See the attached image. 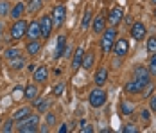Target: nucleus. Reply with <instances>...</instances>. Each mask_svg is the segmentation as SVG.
Wrapping results in <instances>:
<instances>
[{
  "instance_id": "40",
  "label": "nucleus",
  "mask_w": 156,
  "mask_h": 133,
  "mask_svg": "<svg viewBox=\"0 0 156 133\" xmlns=\"http://www.w3.org/2000/svg\"><path fill=\"white\" fill-rule=\"evenodd\" d=\"M70 52H72V49H70V47H66V49H65V52H63V56H66V58H68V56H70Z\"/></svg>"
},
{
  "instance_id": "29",
  "label": "nucleus",
  "mask_w": 156,
  "mask_h": 133,
  "mask_svg": "<svg viewBox=\"0 0 156 133\" xmlns=\"http://www.w3.org/2000/svg\"><path fill=\"white\" fill-rule=\"evenodd\" d=\"M147 52H156V36H151L149 40H147Z\"/></svg>"
},
{
  "instance_id": "39",
  "label": "nucleus",
  "mask_w": 156,
  "mask_h": 133,
  "mask_svg": "<svg viewBox=\"0 0 156 133\" xmlns=\"http://www.w3.org/2000/svg\"><path fill=\"white\" fill-rule=\"evenodd\" d=\"M22 94H23V90L20 88V87H18V88L15 90V95H16V99H22Z\"/></svg>"
},
{
  "instance_id": "14",
  "label": "nucleus",
  "mask_w": 156,
  "mask_h": 133,
  "mask_svg": "<svg viewBox=\"0 0 156 133\" xmlns=\"http://www.w3.org/2000/svg\"><path fill=\"white\" fill-rule=\"evenodd\" d=\"M47 79H48L47 67H38V68L34 70V81H36V83H45Z\"/></svg>"
},
{
  "instance_id": "42",
  "label": "nucleus",
  "mask_w": 156,
  "mask_h": 133,
  "mask_svg": "<svg viewBox=\"0 0 156 133\" xmlns=\"http://www.w3.org/2000/svg\"><path fill=\"white\" fill-rule=\"evenodd\" d=\"M27 68H29V72H34V70H36V65H32V63H31V65H29Z\"/></svg>"
},
{
  "instance_id": "37",
  "label": "nucleus",
  "mask_w": 156,
  "mask_h": 133,
  "mask_svg": "<svg viewBox=\"0 0 156 133\" xmlns=\"http://www.w3.org/2000/svg\"><path fill=\"white\" fill-rule=\"evenodd\" d=\"M149 108H151V112H154L156 113V94L151 97V101H149Z\"/></svg>"
},
{
  "instance_id": "17",
  "label": "nucleus",
  "mask_w": 156,
  "mask_h": 133,
  "mask_svg": "<svg viewBox=\"0 0 156 133\" xmlns=\"http://www.w3.org/2000/svg\"><path fill=\"white\" fill-rule=\"evenodd\" d=\"M83 58H84V50L79 47L77 50H76V54H74V61H72V70H77L79 67L83 65Z\"/></svg>"
},
{
  "instance_id": "45",
  "label": "nucleus",
  "mask_w": 156,
  "mask_h": 133,
  "mask_svg": "<svg viewBox=\"0 0 156 133\" xmlns=\"http://www.w3.org/2000/svg\"><path fill=\"white\" fill-rule=\"evenodd\" d=\"M151 2H153V4H154V6H156V0H151Z\"/></svg>"
},
{
  "instance_id": "30",
  "label": "nucleus",
  "mask_w": 156,
  "mask_h": 133,
  "mask_svg": "<svg viewBox=\"0 0 156 133\" xmlns=\"http://www.w3.org/2000/svg\"><path fill=\"white\" fill-rule=\"evenodd\" d=\"M22 67H23V58H22V56L11 61V68H13V70H20Z\"/></svg>"
},
{
  "instance_id": "20",
  "label": "nucleus",
  "mask_w": 156,
  "mask_h": 133,
  "mask_svg": "<svg viewBox=\"0 0 156 133\" xmlns=\"http://www.w3.org/2000/svg\"><path fill=\"white\" fill-rule=\"evenodd\" d=\"M92 11H86L84 15H83V20H81V31H86L90 25H92Z\"/></svg>"
},
{
  "instance_id": "38",
  "label": "nucleus",
  "mask_w": 156,
  "mask_h": 133,
  "mask_svg": "<svg viewBox=\"0 0 156 133\" xmlns=\"http://www.w3.org/2000/svg\"><path fill=\"white\" fill-rule=\"evenodd\" d=\"M54 120H56V117H54V113H48V115H47V122L50 124V126H52V124H54Z\"/></svg>"
},
{
  "instance_id": "24",
  "label": "nucleus",
  "mask_w": 156,
  "mask_h": 133,
  "mask_svg": "<svg viewBox=\"0 0 156 133\" xmlns=\"http://www.w3.org/2000/svg\"><path fill=\"white\" fill-rule=\"evenodd\" d=\"M133 110H135V106L131 103H127V101H122V103H120V113H122V115H131Z\"/></svg>"
},
{
  "instance_id": "10",
  "label": "nucleus",
  "mask_w": 156,
  "mask_h": 133,
  "mask_svg": "<svg viewBox=\"0 0 156 133\" xmlns=\"http://www.w3.org/2000/svg\"><path fill=\"white\" fill-rule=\"evenodd\" d=\"M145 32H147V29H145V25L142 22H136V24L131 25V36H133V40H144Z\"/></svg>"
},
{
  "instance_id": "27",
  "label": "nucleus",
  "mask_w": 156,
  "mask_h": 133,
  "mask_svg": "<svg viewBox=\"0 0 156 133\" xmlns=\"http://www.w3.org/2000/svg\"><path fill=\"white\" fill-rule=\"evenodd\" d=\"M20 56H22V54H20V50H18V49H7V50H5V58L9 59V61L20 58Z\"/></svg>"
},
{
  "instance_id": "31",
  "label": "nucleus",
  "mask_w": 156,
  "mask_h": 133,
  "mask_svg": "<svg viewBox=\"0 0 156 133\" xmlns=\"http://www.w3.org/2000/svg\"><path fill=\"white\" fill-rule=\"evenodd\" d=\"M136 131H138V128L135 124H124L122 126V133H136Z\"/></svg>"
},
{
  "instance_id": "15",
  "label": "nucleus",
  "mask_w": 156,
  "mask_h": 133,
  "mask_svg": "<svg viewBox=\"0 0 156 133\" xmlns=\"http://www.w3.org/2000/svg\"><path fill=\"white\" fill-rule=\"evenodd\" d=\"M106 79H108V70L106 68H99L97 72H95V77H94V83L97 85V87H102L104 83H106Z\"/></svg>"
},
{
  "instance_id": "5",
  "label": "nucleus",
  "mask_w": 156,
  "mask_h": 133,
  "mask_svg": "<svg viewBox=\"0 0 156 133\" xmlns=\"http://www.w3.org/2000/svg\"><path fill=\"white\" fill-rule=\"evenodd\" d=\"M25 32H27V22H23V20H16L15 24L11 25V38L18 42V40H22L23 36H25Z\"/></svg>"
},
{
  "instance_id": "44",
  "label": "nucleus",
  "mask_w": 156,
  "mask_h": 133,
  "mask_svg": "<svg viewBox=\"0 0 156 133\" xmlns=\"http://www.w3.org/2000/svg\"><path fill=\"white\" fill-rule=\"evenodd\" d=\"M2 32H4V25H2V24H0V34H2Z\"/></svg>"
},
{
  "instance_id": "33",
  "label": "nucleus",
  "mask_w": 156,
  "mask_h": 133,
  "mask_svg": "<svg viewBox=\"0 0 156 133\" xmlns=\"http://www.w3.org/2000/svg\"><path fill=\"white\" fill-rule=\"evenodd\" d=\"M81 131L83 133H92L94 128H92L90 124H86V120H81Z\"/></svg>"
},
{
  "instance_id": "35",
  "label": "nucleus",
  "mask_w": 156,
  "mask_h": 133,
  "mask_svg": "<svg viewBox=\"0 0 156 133\" xmlns=\"http://www.w3.org/2000/svg\"><path fill=\"white\" fill-rule=\"evenodd\" d=\"M36 108H38L40 112H45V110L48 108V103L47 101H36Z\"/></svg>"
},
{
  "instance_id": "7",
  "label": "nucleus",
  "mask_w": 156,
  "mask_h": 133,
  "mask_svg": "<svg viewBox=\"0 0 156 133\" xmlns=\"http://www.w3.org/2000/svg\"><path fill=\"white\" fill-rule=\"evenodd\" d=\"M52 27H54V24H52V16L45 15L41 20H40V31H41V36H43V40H47L48 36H50Z\"/></svg>"
},
{
  "instance_id": "21",
  "label": "nucleus",
  "mask_w": 156,
  "mask_h": 133,
  "mask_svg": "<svg viewBox=\"0 0 156 133\" xmlns=\"http://www.w3.org/2000/svg\"><path fill=\"white\" fill-rule=\"evenodd\" d=\"M36 95H38V88H36L34 85H29V87H25V90H23V97H25V99L32 101Z\"/></svg>"
},
{
  "instance_id": "4",
  "label": "nucleus",
  "mask_w": 156,
  "mask_h": 133,
  "mask_svg": "<svg viewBox=\"0 0 156 133\" xmlns=\"http://www.w3.org/2000/svg\"><path fill=\"white\" fill-rule=\"evenodd\" d=\"M115 38H117V29L115 27H109V29L102 31V38H101V47L104 52H109L113 49V43H115Z\"/></svg>"
},
{
  "instance_id": "18",
  "label": "nucleus",
  "mask_w": 156,
  "mask_h": 133,
  "mask_svg": "<svg viewBox=\"0 0 156 133\" xmlns=\"http://www.w3.org/2000/svg\"><path fill=\"white\" fill-rule=\"evenodd\" d=\"M29 115H31V110L27 106H23V108H20L15 115H13V119H15V122H20V120H23V119L29 117Z\"/></svg>"
},
{
  "instance_id": "1",
  "label": "nucleus",
  "mask_w": 156,
  "mask_h": 133,
  "mask_svg": "<svg viewBox=\"0 0 156 133\" xmlns=\"http://www.w3.org/2000/svg\"><path fill=\"white\" fill-rule=\"evenodd\" d=\"M18 124H20L18 126V131L20 133H34L38 130V126H40V117L38 115H29L23 120H20Z\"/></svg>"
},
{
  "instance_id": "6",
  "label": "nucleus",
  "mask_w": 156,
  "mask_h": 133,
  "mask_svg": "<svg viewBox=\"0 0 156 133\" xmlns=\"http://www.w3.org/2000/svg\"><path fill=\"white\" fill-rule=\"evenodd\" d=\"M65 18H66L65 6H56L52 9V24H54V27H61L63 24H65Z\"/></svg>"
},
{
  "instance_id": "22",
  "label": "nucleus",
  "mask_w": 156,
  "mask_h": 133,
  "mask_svg": "<svg viewBox=\"0 0 156 133\" xmlns=\"http://www.w3.org/2000/svg\"><path fill=\"white\" fill-rule=\"evenodd\" d=\"M43 7V0H29V6L25 9H29V13H36Z\"/></svg>"
},
{
  "instance_id": "41",
  "label": "nucleus",
  "mask_w": 156,
  "mask_h": 133,
  "mask_svg": "<svg viewBox=\"0 0 156 133\" xmlns=\"http://www.w3.org/2000/svg\"><path fill=\"white\" fill-rule=\"evenodd\" d=\"M68 131V128H66V124H63L61 128H59V133H66Z\"/></svg>"
},
{
  "instance_id": "2",
  "label": "nucleus",
  "mask_w": 156,
  "mask_h": 133,
  "mask_svg": "<svg viewBox=\"0 0 156 133\" xmlns=\"http://www.w3.org/2000/svg\"><path fill=\"white\" fill-rule=\"evenodd\" d=\"M133 79H135V83H136L142 90L151 85V74H149V70H147L145 67H136L135 72H133Z\"/></svg>"
},
{
  "instance_id": "25",
  "label": "nucleus",
  "mask_w": 156,
  "mask_h": 133,
  "mask_svg": "<svg viewBox=\"0 0 156 133\" xmlns=\"http://www.w3.org/2000/svg\"><path fill=\"white\" fill-rule=\"evenodd\" d=\"M94 61H95L94 52H86V54H84V58H83V67H84V68H92Z\"/></svg>"
},
{
  "instance_id": "16",
  "label": "nucleus",
  "mask_w": 156,
  "mask_h": 133,
  "mask_svg": "<svg viewBox=\"0 0 156 133\" xmlns=\"http://www.w3.org/2000/svg\"><path fill=\"white\" fill-rule=\"evenodd\" d=\"M23 13H25V4H23V2H18L15 7H11V11H9V16H11L13 20H18V18L23 15Z\"/></svg>"
},
{
  "instance_id": "11",
  "label": "nucleus",
  "mask_w": 156,
  "mask_h": 133,
  "mask_svg": "<svg viewBox=\"0 0 156 133\" xmlns=\"http://www.w3.org/2000/svg\"><path fill=\"white\" fill-rule=\"evenodd\" d=\"M113 49H115V54H117L119 58H122V56L127 54V50H129V43H127V40L120 38V40H117V42L113 43Z\"/></svg>"
},
{
  "instance_id": "36",
  "label": "nucleus",
  "mask_w": 156,
  "mask_h": 133,
  "mask_svg": "<svg viewBox=\"0 0 156 133\" xmlns=\"http://www.w3.org/2000/svg\"><path fill=\"white\" fill-rule=\"evenodd\" d=\"M140 119L144 120V122H149V119H151V115H149V112H147V110H142Z\"/></svg>"
},
{
  "instance_id": "12",
  "label": "nucleus",
  "mask_w": 156,
  "mask_h": 133,
  "mask_svg": "<svg viewBox=\"0 0 156 133\" xmlns=\"http://www.w3.org/2000/svg\"><path fill=\"white\" fill-rule=\"evenodd\" d=\"M104 29H106V18H104L102 15L95 16L94 24H92V31H94L95 34H101Z\"/></svg>"
},
{
  "instance_id": "8",
  "label": "nucleus",
  "mask_w": 156,
  "mask_h": 133,
  "mask_svg": "<svg viewBox=\"0 0 156 133\" xmlns=\"http://www.w3.org/2000/svg\"><path fill=\"white\" fill-rule=\"evenodd\" d=\"M122 16H124V11H122V7H113L111 11H109L108 15V24L111 27H115V25H119L120 22H122Z\"/></svg>"
},
{
  "instance_id": "13",
  "label": "nucleus",
  "mask_w": 156,
  "mask_h": 133,
  "mask_svg": "<svg viewBox=\"0 0 156 133\" xmlns=\"http://www.w3.org/2000/svg\"><path fill=\"white\" fill-rule=\"evenodd\" d=\"M65 49H66V36L61 34V36H58V43H56V50H54V59L61 58Z\"/></svg>"
},
{
  "instance_id": "32",
  "label": "nucleus",
  "mask_w": 156,
  "mask_h": 133,
  "mask_svg": "<svg viewBox=\"0 0 156 133\" xmlns=\"http://www.w3.org/2000/svg\"><path fill=\"white\" fill-rule=\"evenodd\" d=\"M13 122H15V119H9V120H5V124H4V128H2V131H5V133L13 131Z\"/></svg>"
},
{
  "instance_id": "3",
  "label": "nucleus",
  "mask_w": 156,
  "mask_h": 133,
  "mask_svg": "<svg viewBox=\"0 0 156 133\" xmlns=\"http://www.w3.org/2000/svg\"><path fill=\"white\" fill-rule=\"evenodd\" d=\"M106 99H108V94L102 90V87H97L95 90H92V92H90V97H88L90 106H94V108L104 106V104H106Z\"/></svg>"
},
{
  "instance_id": "46",
  "label": "nucleus",
  "mask_w": 156,
  "mask_h": 133,
  "mask_svg": "<svg viewBox=\"0 0 156 133\" xmlns=\"http://www.w3.org/2000/svg\"><path fill=\"white\" fill-rule=\"evenodd\" d=\"M154 18H156V11H154Z\"/></svg>"
},
{
  "instance_id": "28",
  "label": "nucleus",
  "mask_w": 156,
  "mask_h": 133,
  "mask_svg": "<svg viewBox=\"0 0 156 133\" xmlns=\"http://www.w3.org/2000/svg\"><path fill=\"white\" fill-rule=\"evenodd\" d=\"M149 74L151 76H156V52H153V56H151V59H149Z\"/></svg>"
},
{
  "instance_id": "19",
  "label": "nucleus",
  "mask_w": 156,
  "mask_h": 133,
  "mask_svg": "<svg viewBox=\"0 0 156 133\" xmlns=\"http://www.w3.org/2000/svg\"><path fill=\"white\" fill-rule=\"evenodd\" d=\"M25 50H27V54H29V56H36V54L40 52V43H38V40L29 42L27 47H25Z\"/></svg>"
},
{
  "instance_id": "26",
  "label": "nucleus",
  "mask_w": 156,
  "mask_h": 133,
  "mask_svg": "<svg viewBox=\"0 0 156 133\" xmlns=\"http://www.w3.org/2000/svg\"><path fill=\"white\" fill-rule=\"evenodd\" d=\"M11 11V6L7 0H0V16H7Z\"/></svg>"
},
{
  "instance_id": "43",
  "label": "nucleus",
  "mask_w": 156,
  "mask_h": 133,
  "mask_svg": "<svg viewBox=\"0 0 156 133\" xmlns=\"http://www.w3.org/2000/svg\"><path fill=\"white\" fill-rule=\"evenodd\" d=\"M126 24H127V25H131V24H133V20H131V16H127V18H126Z\"/></svg>"
},
{
  "instance_id": "9",
  "label": "nucleus",
  "mask_w": 156,
  "mask_h": 133,
  "mask_svg": "<svg viewBox=\"0 0 156 133\" xmlns=\"http://www.w3.org/2000/svg\"><path fill=\"white\" fill-rule=\"evenodd\" d=\"M25 36L29 38V40H38L40 36H41V31H40V22H31V24H27V32H25Z\"/></svg>"
},
{
  "instance_id": "34",
  "label": "nucleus",
  "mask_w": 156,
  "mask_h": 133,
  "mask_svg": "<svg viewBox=\"0 0 156 133\" xmlns=\"http://www.w3.org/2000/svg\"><path fill=\"white\" fill-rule=\"evenodd\" d=\"M63 90H65V85H63V83H58V85L52 88V94H54V95H61Z\"/></svg>"
},
{
  "instance_id": "23",
  "label": "nucleus",
  "mask_w": 156,
  "mask_h": 133,
  "mask_svg": "<svg viewBox=\"0 0 156 133\" xmlns=\"http://www.w3.org/2000/svg\"><path fill=\"white\" fill-rule=\"evenodd\" d=\"M124 90L127 92V94H140V92H142V88L135 83V79H133V81H129V83L124 87Z\"/></svg>"
}]
</instances>
